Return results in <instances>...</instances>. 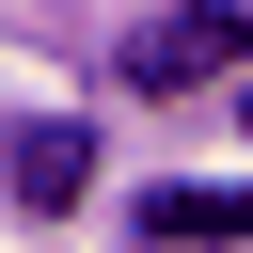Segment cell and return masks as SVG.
Instances as JSON below:
<instances>
[{
    "label": "cell",
    "mask_w": 253,
    "mask_h": 253,
    "mask_svg": "<svg viewBox=\"0 0 253 253\" xmlns=\"http://www.w3.org/2000/svg\"><path fill=\"white\" fill-rule=\"evenodd\" d=\"M126 79H142V95H190V79H253V16H142V32H126Z\"/></svg>",
    "instance_id": "6da1fadb"
},
{
    "label": "cell",
    "mask_w": 253,
    "mask_h": 253,
    "mask_svg": "<svg viewBox=\"0 0 253 253\" xmlns=\"http://www.w3.org/2000/svg\"><path fill=\"white\" fill-rule=\"evenodd\" d=\"M79 190H95V126H16V206H32V221H63Z\"/></svg>",
    "instance_id": "7a4b0ae2"
},
{
    "label": "cell",
    "mask_w": 253,
    "mask_h": 253,
    "mask_svg": "<svg viewBox=\"0 0 253 253\" xmlns=\"http://www.w3.org/2000/svg\"><path fill=\"white\" fill-rule=\"evenodd\" d=\"M142 237H174V253H237V237H253V190H142Z\"/></svg>",
    "instance_id": "3957f363"
},
{
    "label": "cell",
    "mask_w": 253,
    "mask_h": 253,
    "mask_svg": "<svg viewBox=\"0 0 253 253\" xmlns=\"http://www.w3.org/2000/svg\"><path fill=\"white\" fill-rule=\"evenodd\" d=\"M237 126H253V79H237Z\"/></svg>",
    "instance_id": "277c9868"
}]
</instances>
